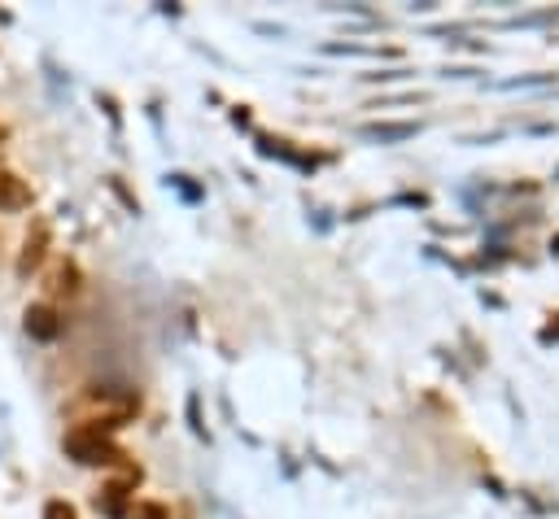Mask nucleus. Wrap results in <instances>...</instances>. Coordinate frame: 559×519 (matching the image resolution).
<instances>
[{
    "instance_id": "423d86ee",
    "label": "nucleus",
    "mask_w": 559,
    "mask_h": 519,
    "mask_svg": "<svg viewBox=\"0 0 559 519\" xmlns=\"http://www.w3.org/2000/svg\"><path fill=\"white\" fill-rule=\"evenodd\" d=\"M97 511H105L110 519H123L127 515V485H123V480H114V485H105L97 493Z\"/></svg>"
},
{
    "instance_id": "6e6552de",
    "label": "nucleus",
    "mask_w": 559,
    "mask_h": 519,
    "mask_svg": "<svg viewBox=\"0 0 559 519\" xmlns=\"http://www.w3.org/2000/svg\"><path fill=\"white\" fill-rule=\"evenodd\" d=\"M132 519H171V511H166L162 502H136L132 506Z\"/></svg>"
},
{
    "instance_id": "20e7f679",
    "label": "nucleus",
    "mask_w": 559,
    "mask_h": 519,
    "mask_svg": "<svg viewBox=\"0 0 559 519\" xmlns=\"http://www.w3.org/2000/svg\"><path fill=\"white\" fill-rule=\"evenodd\" d=\"M22 328H27L31 341H57L62 336V315L49 306V301H35V306H27V315H22Z\"/></svg>"
},
{
    "instance_id": "0eeeda50",
    "label": "nucleus",
    "mask_w": 559,
    "mask_h": 519,
    "mask_svg": "<svg viewBox=\"0 0 559 519\" xmlns=\"http://www.w3.org/2000/svg\"><path fill=\"white\" fill-rule=\"evenodd\" d=\"M367 136L380 140V144L411 140V136H415V123H367Z\"/></svg>"
},
{
    "instance_id": "1a4fd4ad",
    "label": "nucleus",
    "mask_w": 559,
    "mask_h": 519,
    "mask_svg": "<svg viewBox=\"0 0 559 519\" xmlns=\"http://www.w3.org/2000/svg\"><path fill=\"white\" fill-rule=\"evenodd\" d=\"M44 519H79V511H75V506H70V502H62V498H57V502H49V506H44Z\"/></svg>"
},
{
    "instance_id": "7ed1b4c3",
    "label": "nucleus",
    "mask_w": 559,
    "mask_h": 519,
    "mask_svg": "<svg viewBox=\"0 0 559 519\" xmlns=\"http://www.w3.org/2000/svg\"><path fill=\"white\" fill-rule=\"evenodd\" d=\"M49 245H53V236H49V223H31V232L22 236V249H18V280H31L35 271L44 267V258H49Z\"/></svg>"
},
{
    "instance_id": "39448f33",
    "label": "nucleus",
    "mask_w": 559,
    "mask_h": 519,
    "mask_svg": "<svg viewBox=\"0 0 559 519\" xmlns=\"http://www.w3.org/2000/svg\"><path fill=\"white\" fill-rule=\"evenodd\" d=\"M31 205L27 179H18L14 171H0V214H22Z\"/></svg>"
},
{
    "instance_id": "f257e3e1",
    "label": "nucleus",
    "mask_w": 559,
    "mask_h": 519,
    "mask_svg": "<svg viewBox=\"0 0 559 519\" xmlns=\"http://www.w3.org/2000/svg\"><path fill=\"white\" fill-rule=\"evenodd\" d=\"M136 406L140 402L127 389H114V384H92V389H83V397L70 406V419H75V428L110 432V428L123 424V419H132Z\"/></svg>"
},
{
    "instance_id": "f03ea898",
    "label": "nucleus",
    "mask_w": 559,
    "mask_h": 519,
    "mask_svg": "<svg viewBox=\"0 0 559 519\" xmlns=\"http://www.w3.org/2000/svg\"><path fill=\"white\" fill-rule=\"evenodd\" d=\"M66 454L83 467H118L127 458L110 441V432H97V428H70L66 432Z\"/></svg>"
},
{
    "instance_id": "9b49d317",
    "label": "nucleus",
    "mask_w": 559,
    "mask_h": 519,
    "mask_svg": "<svg viewBox=\"0 0 559 519\" xmlns=\"http://www.w3.org/2000/svg\"><path fill=\"white\" fill-rule=\"evenodd\" d=\"M0 140H5V127H0Z\"/></svg>"
},
{
    "instance_id": "9d476101",
    "label": "nucleus",
    "mask_w": 559,
    "mask_h": 519,
    "mask_svg": "<svg viewBox=\"0 0 559 519\" xmlns=\"http://www.w3.org/2000/svg\"><path fill=\"white\" fill-rule=\"evenodd\" d=\"M57 288H66V293H75V288H79V271H75V262H66V267L57 271Z\"/></svg>"
}]
</instances>
